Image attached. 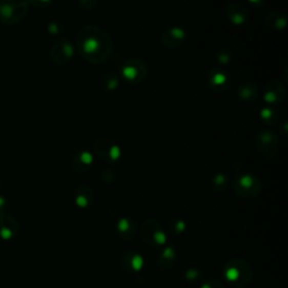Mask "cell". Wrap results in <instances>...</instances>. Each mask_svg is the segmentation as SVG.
<instances>
[{
    "instance_id": "obj_16",
    "label": "cell",
    "mask_w": 288,
    "mask_h": 288,
    "mask_svg": "<svg viewBox=\"0 0 288 288\" xmlns=\"http://www.w3.org/2000/svg\"><path fill=\"white\" fill-rule=\"evenodd\" d=\"M94 157L87 150H80L72 159V168L77 172H86L93 166Z\"/></svg>"
},
{
    "instance_id": "obj_18",
    "label": "cell",
    "mask_w": 288,
    "mask_h": 288,
    "mask_svg": "<svg viewBox=\"0 0 288 288\" xmlns=\"http://www.w3.org/2000/svg\"><path fill=\"white\" fill-rule=\"evenodd\" d=\"M74 200L80 209H87L94 200L93 189L87 185H80L74 193Z\"/></svg>"
},
{
    "instance_id": "obj_21",
    "label": "cell",
    "mask_w": 288,
    "mask_h": 288,
    "mask_svg": "<svg viewBox=\"0 0 288 288\" xmlns=\"http://www.w3.org/2000/svg\"><path fill=\"white\" fill-rule=\"evenodd\" d=\"M119 79L116 73L108 72L100 79V88L104 91H113L118 87Z\"/></svg>"
},
{
    "instance_id": "obj_26",
    "label": "cell",
    "mask_w": 288,
    "mask_h": 288,
    "mask_svg": "<svg viewBox=\"0 0 288 288\" xmlns=\"http://www.w3.org/2000/svg\"><path fill=\"white\" fill-rule=\"evenodd\" d=\"M98 3H99V0H79L80 7L85 10L94 9L98 5Z\"/></svg>"
},
{
    "instance_id": "obj_12",
    "label": "cell",
    "mask_w": 288,
    "mask_h": 288,
    "mask_svg": "<svg viewBox=\"0 0 288 288\" xmlns=\"http://www.w3.org/2000/svg\"><path fill=\"white\" fill-rule=\"evenodd\" d=\"M186 32L181 27H171L167 30L161 37V42L168 49H177L182 45L186 41Z\"/></svg>"
},
{
    "instance_id": "obj_4",
    "label": "cell",
    "mask_w": 288,
    "mask_h": 288,
    "mask_svg": "<svg viewBox=\"0 0 288 288\" xmlns=\"http://www.w3.org/2000/svg\"><path fill=\"white\" fill-rule=\"evenodd\" d=\"M234 192L242 198H253L260 193L261 182L256 176L241 174L234 178Z\"/></svg>"
},
{
    "instance_id": "obj_3",
    "label": "cell",
    "mask_w": 288,
    "mask_h": 288,
    "mask_svg": "<svg viewBox=\"0 0 288 288\" xmlns=\"http://www.w3.org/2000/svg\"><path fill=\"white\" fill-rule=\"evenodd\" d=\"M28 0H0V22L6 25L19 23L28 10Z\"/></svg>"
},
{
    "instance_id": "obj_8",
    "label": "cell",
    "mask_w": 288,
    "mask_h": 288,
    "mask_svg": "<svg viewBox=\"0 0 288 288\" xmlns=\"http://www.w3.org/2000/svg\"><path fill=\"white\" fill-rule=\"evenodd\" d=\"M207 83L210 87L217 93H225L232 85V78L229 72L221 68H212L207 74Z\"/></svg>"
},
{
    "instance_id": "obj_22",
    "label": "cell",
    "mask_w": 288,
    "mask_h": 288,
    "mask_svg": "<svg viewBox=\"0 0 288 288\" xmlns=\"http://www.w3.org/2000/svg\"><path fill=\"white\" fill-rule=\"evenodd\" d=\"M260 117L262 118L264 124L275 125L278 122L279 115L277 112L275 111V109L270 108V107H264L261 109V112H260Z\"/></svg>"
},
{
    "instance_id": "obj_15",
    "label": "cell",
    "mask_w": 288,
    "mask_h": 288,
    "mask_svg": "<svg viewBox=\"0 0 288 288\" xmlns=\"http://www.w3.org/2000/svg\"><path fill=\"white\" fill-rule=\"evenodd\" d=\"M122 266L128 272H140L144 266V260L140 253L133 250H128L122 256Z\"/></svg>"
},
{
    "instance_id": "obj_25",
    "label": "cell",
    "mask_w": 288,
    "mask_h": 288,
    "mask_svg": "<svg viewBox=\"0 0 288 288\" xmlns=\"http://www.w3.org/2000/svg\"><path fill=\"white\" fill-rule=\"evenodd\" d=\"M231 52L229 49H220L215 52V57L216 61L222 63V65H225L230 60H231Z\"/></svg>"
},
{
    "instance_id": "obj_5",
    "label": "cell",
    "mask_w": 288,
    "mask_h": 288,
    "mask_svg": "<svg viewBox=\"0 0 288 288\" xmlns=\"http://www.w3.org/2000/svg\"><path fill=\"white\" fill-rule=\"evenodd\" d=\"M278 139L272 131L263 130L257 135L256 150L259 157L262 159H272L277 153Z\"/></svg>"
},
{
    "instance_id": "obj_6",
    "label": "cell",
    "mask_w": 288,
    "mask_h": 288,
    "mask_svg": "<svg viewBox=\"0 0 288 288\" xmlns=\"http://www.w3.org/2000/svg\"><path fill=\"white\" fill-rule=\"evenodd\" d=\"M147 63L140 59H131L122 68V77L130 85L142 83L148 76Z\"/></svg>"
},
{
    "instance_id": "obj_7",
    "label": "cell",
    "mask_w": 288,
    "mask_h": 288,
    "mask_svg": "<svg viewBox=\"0 0 288 288\" xmlns=\"http://www.w3.org/2000/svg\"><path fill=\"white\" fill-rule=\"evenodd\" d=\"M142 239L147 242L149 245H162L167 241V234L164 233L161 224L150 218L142 224L141 228Z\"/></svg>"
},
{
    "instance_id": "obj_30",
    "label": "cell",
    "mask_w": 288,
    "mask_h": 288,
    "mask_svg": "<svg viewBox=\"0 0 288 288\" xmlns=\"http://www.w3.org/2000/svg\"><path fill=\"white\" fill-rule=\"evenodd\" d=\"M5 204H6V200L4 197H0V211H2L4 207H5Z\"/></svg>"
},
{
    "instance_id": "obj_13",
    "label": "cell",
    "mask_w": 288,
    "mask_h": 288,
    "mask_svg": "<svg viewBox=\"0 0 288 288\" xmlns=\"http://www.w3.org/2000/svg\"><path fill=\"white\" fill-rule=\"evenodd\" d=\"M19 232V224L15 218L5 214H0V238L10 240L15 238Z\"/></svg>"
},
{
    "instance_id": "obj_17",
    "label": "cell",
    "mask_w": 288,
    "mask_h": 288,
    "mask_svg": "<svg viewBox=\"0 0 288 288\" xmlns=\"http://www.w3.org/2000/svg\"><path fill=\"white\" fill-rule=\"evenodd\" d=\"M238 97L241 101L248 105H255L259 97L257 86L253 84H242L238 89Z\"/></svg>"
},
{
    "instance_id": "obj_24",
    "label": "cell",
    "mask_w": 288,
    "mask_h": 288,
    "mask_svg": "<svg viewBox=\"0 0 288 288\" xmlns=\"http://www.w3.org/2000/svg\"><path fill=\"white\" fill-rule=\"evenodd\" d=\"M228 185V178L225 175H216L212 180V188L216 192L224 191Z\"/></svg>"
},
{
    "instance_id": "obj_2",
    "label": "cell",
    "mask_w": 288,
    "mask_h": 288,
    "mask_svg": "<svg viewBox=\"0 0 288 288\" xmlns=\"http://www.w3.org/2000/svg\"><path fill=\"white\" fill-rule=\"evenodd\" d=\"M252 276L251 266L243 260H231L224 267V277L230 285L235 288L246 286L251 281Z\"/></svg>"
},
{
    "instance_id": "obj_19",
    "label": "cell",
    "mask_w": 288,
    "mask_h": 288,
    "mask_svg": "<svg viewBox=\"0 0 288 288\" xmlns=\"http://www.w3.org/2000/svg\"><path fill=\"white\" fill-rule=\"evenodd\" d=\"M264 24L272 30L281 31L287 25L286 16L284 13H279V11H269L264 17Z\"/></svg>"
},
{
    "instance_id": "obj_14",
    "label": "cell",
    "mask_w": 288,
    "mask_h": 288,
    "mask_svg": "<svg viewBox=\"0 0 288 288\" xmlns=\"http://www.w3.org/2000/svg\"><path fill=\"white\" fill-rule=\"evenodd\" d=\"M225 14L230 22L234 25L244 24L248 20V17H249V11L245 8V6L239 3H232L228 5Z\"/></svg>"
},
{
    "instance_id": "obj_28",
    "label": "cell",
    "mask_w": 288,
    "mask_h": 288,
    "mask_svg": "<svg viewBox=\"0 0 288 288\" xmlns=\"http://www.w3.org/2000/svg\"><path fill=\"white\" fill-rule=\"evenodd\" d=\"M201 288H224V287L218 280L211 279L209 281H206V283L201 286Z\"/></svg>"
},
{
    "instance_id": "obj_23",
    "label": "cell",
    "mask_w": 288,
    "mask_h": 288,
    "mask_svg": "<svg viewBox=\"0 0 288 288\" xmlns=\"http://www.w3.org/2000/svg\"><path fill=\"white\" fill-rule=\"evenodd\" d=\"M161 266L163 268H166V264L168 262V268L172 267L176 262V252L174 249H171V248H168V249H166L162 253V256H161Z\"/></svg>"
},
{
    "instance_id": "obj_27",
    "label": "cell",
    "mask_w": 288,
    "mask_h": 288,
    "mask_svg": "<svg viewBox=\"0 0 288 288\" xmlns=\"http://www.w3.org/2000/svg\"><path fill=\"white\" fill-rule=\"evenodd\" d=\"M36 8H45L52 4L53 0H28Z\"/></svg>"
},
{
    "instance_id": "obj_11",
    "label": "cell",
    "mask_w": 288,
    "mask_h": 288,
    "mask_svg": "<svg viewBox=\"0 0 288 288\" xmlns=\"http://www.w3.org/2000/svg\"><path fill=\"white\" fill-rule=\"evenodd\" d=\"M262 97L266 102L270 105H276L284 100L286 97V89L283 84L279 81H272L264 86L262 90Z\"/></svg>"
},
{
    "instance_id": "obj_1",
    "label": "cell",
    "mask_w": 288,
    "mask_h": 288,
    "mask_svg": "<svg viewBox=\"0 0 288 288\" xmlns=\"http://www.w3.org/2000/svg\"><path fill=\"white\" fill-rule=\"evenodd\" d=\"M77 48L85 60L93 65H100L111 56L114 43L111 35L102 28L87 25L77 34Z\"/></svg>"
},
{
    "instance_id": "obj_20",
    "label": "cell",
    "mask_w": 288,
    "mask_h": 288,
    "mask_svg": "<svg viewBox=\"0 0 288 288\" xmlns=\"http://www.w3.org/2000/svg\"><path fill=\"white\" fill-rule=\"evenodd\" d=\"M117 231L119 237L130 240L132 238H134L136 232L135 224L133 221H131L130 218H122V220H119L117 223Z\"/></svg>"
},
{
    "instance_id": "obj_10",
    "label": "cell",
    "mask_w": 288,
    "mask_h": 288,
    "mask_svg": "<svg viewBox=\"0 0 288 288\" xmlns=\"http://www.w3.org/2000/svg\"><path fill=\"white\" fill-rule=\"evenodd\" d=\"M74 50L68 39H60L51 49V59L55 65H66L72 59Z\"/></svg>"
},
{
    "instance_id": "obj_9",
    "label": "cell",
    "mask_w": 288,
    "mask_h": 288,
    "mask_svg": "<svg viewBox=\"0 0 288 288\" xmlns=\"http://www.w3.org/2000/svg\"><path fill=\"white\" fill-rule=\"evenodd\" d=\"M95 152L107 162H116L120 158V149L109 139H99L95 142Z\"/></svg>"
},
{
    "instance_id": "obj_29",
    "label": "cell",
    "mask_w": 288,
    "mask_h": 288,
    "mask_svg": "<svg viewBox=\"0 0 288 288\" xmlns=\"http://www.w3.org/2000/svg\"><path fill=\"white\" fill-rule=\"evenodd\" d=\"M246 2L252 4L253 6H256V7H262V6L266 5L268 0H246Z\"/></svg>"
}]
</instances>
